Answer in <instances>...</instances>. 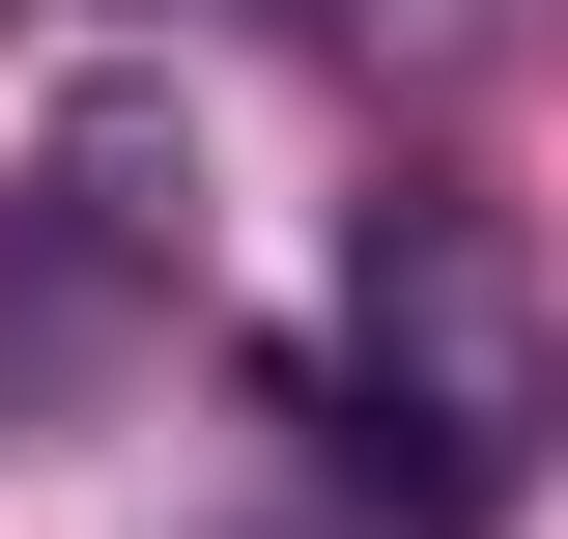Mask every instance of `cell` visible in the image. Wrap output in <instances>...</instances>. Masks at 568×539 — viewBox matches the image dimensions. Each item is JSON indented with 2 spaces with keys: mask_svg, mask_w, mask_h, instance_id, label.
Wrapping results in <instances>:
<instances>
[{
  "mask_svg": "<svg viewBox=\"0 0 568 539\" xmlns=\"http://www.w3.org/2000/svg\"><path fill=\"white\" fill-rule=\"evenodd\" d=\"M342 369H369L342 455L398 482V539H484L511 482H540V284H511L484 200H369V256H342Z\"/></svg>",
  "mask_w": 568,
  "mask_h": 539,
  "instance_id": "6da1fadb",
  "label": "cell"
},
{
  "mask_svg": "<svg viewBox=\"0 0 568 539\" xmlns=\"http://www.w3.org/2000/svg\"><path fill=\"white\" fill-rule=\"evenodd\" d=\"M256 29H313V0H256Z\"/></svg>",
  "mask_w": 568,
  "mask_h": 539,
  "instance_id": "7a4b0ae2",
  "label": "cell"
}]
</instances>
